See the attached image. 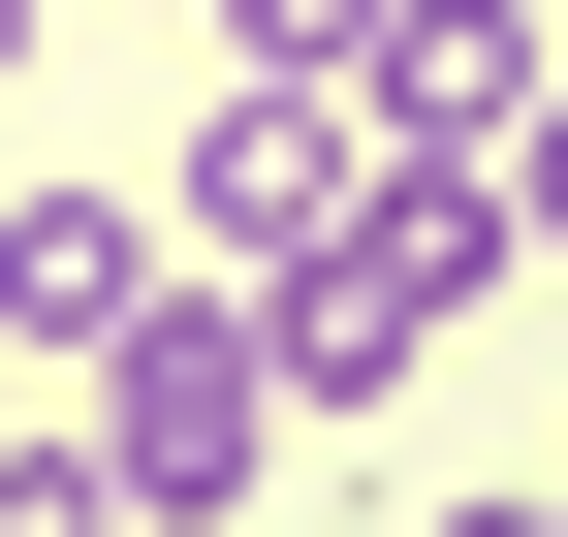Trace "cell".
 Returning a JSON list of instances; mask_svg holds the SVG:
<instances>
[{
  "label": "cell",
  "mask_w": 568,
  "mask_h": 537,
  "mask_svg": "<svg viewBox=\"0 0 568 537\" xmlns=\"http://www.w3.org/2000/svg\"><path fill=\"white\" fill-rule=\"evenodd\" d=\"M506 253H537V222H506V159H379V190H347V222L253 285L284 412H410V379H443V316L506 285Z\"/></svg>",
  "instance_id": "obj_1"
},
{
  "label": "cell",
  "mask_w": 568,
  "mask_h": 537,
  "mask_svg": "<svg viewBox=\"0 0 568 537\" xmlns=\"http://www.w3.org/2000/svg\"><path fill=\"white\" fill-rule=\"evenodd\" d=\"M95 475H126V537H222V506L284 475V348H253L222 285H159V316L95 348Z\"/></svg>",
  "instance_id": "obj_2"
},
{
  "label": "cell",
  "mask_w": 568,
  "mask_h": 537,
  "mask_svg": "<svg viewBox=\"0 0 568 537\" xmlns=\"http://www.w3.org/2000/svg\"><path fill=\"white\" fill-rule=\"evenodd\" d=\"M347 190H379V95H347V63H222V95H190V190H159V222L284 285V253H316Z\"/></svg>",
  "instance_id": "obj_3"
},
{
  "label": "cell",
  "mask_w": 568,
  "mask_h": 537,
  "mask_svg": "<svg viewBox=\"0 0 568 537\" xmlns=\"http://www.w3.org/2000/svg\"><path fill=\"white\" fill-rule=\"evenodd\" d=\"M159 285H190V222H159V190H0V348H63V379H95Z\"/></svg>",
  "instance_id": "obj_4"
},
{
  "label": "cell",
  "mask_w": 568,
  "mask_h": 537,
  "mask_svg": "<svg viewBox=\"0 0 568 537\" xmlns=\"http://www.w3.org/2000/svg\"><path fill=\"white\" fill-rule=\"evenodd\" d=\"M347 95H379V159H506V126L568 95V32H537V0H379Z\"/></svg>",
  "instance_id": "obj_5"
},
{
  "label": "cell",
  "mask_w": 568,
  "mask_h": 537,
  "mask_svg": "<svg viewBox=\"0 0 568 537\" xmlns=\"http://www.w3.org/2000/svg\"><path fill=\"white\" fill-rule=\"evenodd\" d=\"M443 537H568V475H506V506H443Z\"/></svg>",
  "instance_id": "obj_6"
},
{
  "label": "cell",
  "mask_w": 568,
  "mask_h": 537,
  "mask_svg": "<svg viewBox=\"0 0 568 537\" xmlns=\"http://www.w3.org/2000/svg\"><path fill=\"white\" fill-rule=\"evenodd\" d=\"M0 63H32V0H0Z\"/></svg>",
  "instance_id": "obj_7"
}]
</instances>
